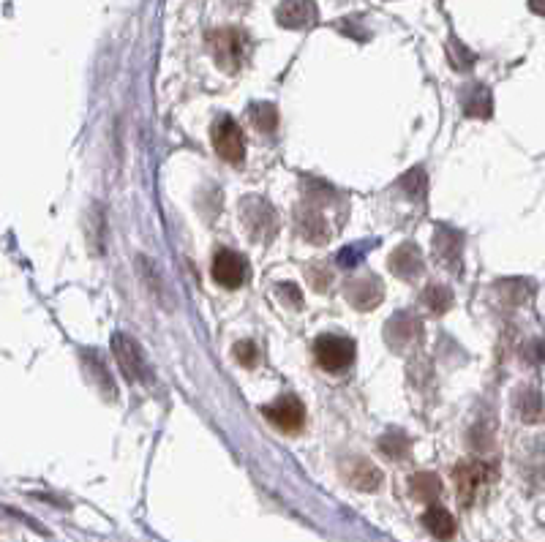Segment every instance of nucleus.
Here are the masks:
<instances>
[{
    "label": "nucleus",
    "mask_w": 545,
    "mask_h": 542,
    "mask_svg": "<svg viewBox=\"0 0 545 542\" xmlns=\"http://www.w3.org/2000/svg\"><path fill=\"white\" fill-rule=\"evenodd\" d=\"M208 50L224 71H240V66L248 58V50H251V41L243 30L221 28L208 36Z\"/></svg>",
    "instance_id": "nucleus-1"
},
{
    "label": "nucleus",
    "mask_w": 545,
    "mask_h": 542,
    "mask_svg": "<svg viewBox=\"0 0 545 542\" xmlns=\"http://www.w3.org/2000/svg\"><path fill=\"white\" fill-rule=\"evenodd\" d=\"M456 488L458 499L464 507H472V504L488 491V485L496 480V469L486 461H464V464L456 466Z\"/></svg>",
    "instance_id": "nucleus-2"
},
{
    "label": "nucleus",
    "mask_w": 545,
    "mask_h": 542,
    "mask_svg": "<svg viewBox=\"0 0 545 542\" xmlns=\"http://www.w3.org/2000/svg\"><path fill=\"white\" fill-rule=\"evenodd\" d=\"M314 357L327 374H344L349 365L355 363V341L347 336H333V333L319 336L314 341Z\"/></svg>",
    "instance_id": "nucleus-3"
},
{
    "label": "nucleus",
    "mask_w": 545,
    "mask_h": 542,
    "mask_svg": "<svg viewBox=\"0 0 545 542\" xmlns=\"http://www.w3.org/2000/svg\"><path fill=\"white\" fill-rule=\"evenodd\" d=\"M112 355L118 360L120 371L126 374V379L131 382H150V371H148V360L142 355V346L134 341L126 333H115L112 336Z\"/></svg>",
    "instance_id": "nucleus-4"
},
{
    "label": "nucleus",
    "mask_w": 545,
    "mask_h": 542,
    "mask_svg": "<svg viewBox=\"0 0 545 542\" xmlns=\"http://www.w3.org/2000/svg\"><path fill=\"white\" fill-rule=\"evenodd\" d=\"M210 137H213V148L216 153L227 164H240L243 158H246V137H243V131L232 118H221L210 131Z\"/></svg>",
    "instance_id": "nucleus-5"
},
{
    "label": "nucleus",
    "mask_w": 545,
    "mask_h": 542,
    "mask_svg": "<svg viewBox=\"0 0 545 542\" xmlns=\"http://www.w3.org/2000/svg\"><path fill=\"white\" fill-rule=\"evenodd\" d=\"M265 417L281 431L298 434L300 428L306 425V406L300 404L295 395H284V398H278L270 406H265Z\"/></svg>",
    "instance_id": "nucleus-6"
},
{
    "label": "nucleus",
    "mask_w": 545,
    "mask_h": 542,
    "mask_svg": "<svg viewBox=\"0 0 545 542\" xmlns=\"http://www.w3.org/2000/svg\"><path fill=\"white\" fill-rule=\"evenodd\" d=\"M248 276V267L246 259L235 254V251H218L216 259H213V278H216L218 284L224 286V289H240V286L246 284Z\"/></svg>",
    "instance_id": "nucleus-7"
},
{
    "label": "nucleus",
    "mask_w": 545,
    "mask_h": 542,
    "mask_svg": "<svg viewBox=\"0 0 545 542\" xmlns=\"http://www.w3.org/2000/svg\"><path fill=\"white\" fill-rule=\"evenodd\" d=\"M344 295L349 297V303L360 311H371L382 303L385 297V289H382V281L374 276H360L352 278L347 286H344Z\"/></svg>",
    "instance_id": "nucleus-8"
},
{
    "label": "nucleus",
    "mask_w": 545,
    "mask_h": 542,
    "mask_svg": "<svg viewBox=\"0 0 545 542\" xmlns=\"http://www.w3.org/2000/svg\"><path fill=\"white\" fill-rule=\"evenodd\" d=\"M385 338L393 344V349L415 346L420 341V322L409 314H396L385 327Z\"/></svg>",
    "instance_id": "nucleus-9"
},
{
    "label": "nucleus",
    "mask_w": 545,
    "mask_h": 542,
    "mask_svg": "<svg viewBox=\"0 0 545 542\" xmlns=\"http://www.w3.org/2000/svg\"><path fill=\"white\" fill-rule=\"evenodd\" d=\"M390 273L398 278H417L423 273V257H420V251L412 243H404V246H398L393 254H390Z\"/></svg>",
    "instance_id": "nucleus-10"
},
{
    "label": "nucleus",
    "mask_w": 545,
    "mask_h": 542,
    "mask_svg": "<svg viewBox=\"0 0 545 542\" xmlns=\"http://www.w3.org/2000/svg\"><path fill=\"white\" fill-rule=\"evenodd\" d=\"M276 20L284 25V28H308L311 22L317 20V9L314 3H281L276 9Z\"/></svg>",
    "instance_id": "nucleus-11"
},
{
    "label": "nucleus",
    "mask_w": 545,
    "mask_h": 542,
    "mask_svg": "<svg viewBox=\"0 0 545 542\" xmlns=\"http://www.w3.org/2000/svg\"><path fill=\"white\" fill-rule=\"evenodd\" d=\"M423 526L434 534L436 540L447 542L456 537V521H453V515L447 513L445 507H431V510L423 515Z\"/></svg>",
    "instance_id": "nucleus-12"
},
{
    "label": "nucleus",
    "mask_w": 545,
    "mask_h": 542,
    "mask_svg": "<svg viewBox=\"0 0 545 542\" xmlns=\"http://www.w3.org/2000/svg\"><path fill=\"white\" fill-rule=\"evenodd\" d=\"M347 480L355 485L357 491H377L382 483V472L371 461H355L347 469Z\"/></svg>",
    "instance_id": "nucleus-13"
},
{
    "label": "nucleus",
    "mask_w": 545,
    "mask_h": 542,
    "mask_svg": "<svg viewBox=\"0 0 545 542\" xmlns=\"http://www.w3.org/2000/svg\"><path fill=\"white\" fill-rule=\"evenodd\" d=\"M409 491L415 499L420 502H434L436 496L442 493V483H439V477L431 472H420L412 477V483H409Z\"/></svg>",
    "instance_id": "nucleus-14"
},
{
    "label": "nucleus",
    "mask_w": 545,
    "mask_h": 542,
    "mask_svg": "<svg viewBox=\"0 0 545 542\" xmlns=\"http://www.w3.org/2000/svg\"><path fill=\"white\" fill-rule=\"evenodd\" d=\"M436 254H439L445 267H458V257H461V240H458V235L439 232L436 235Z\"/></svg>",
    "instance_id": "nucleus-15"
},
{
    "label": "nucleus",
    "mask_w": 545,
    "mask_h": 542,
    "mask_svg": "<svg viewBox=\"0 0 545 542\" xmlns=\"http://www.w3.org/2000/svg\"><path fill=\"white\" fill-rule=\"evenodd\" d=\"M137 267L139 273H142V278H145V286H148L153 295L159 297V300H164V306H167V297H164V281H161V273L159 267H156V262L150 257H137Z\"/></svg>",
    "instance_id": "nucleus-16"
},
{
    "label": "nucleus",
    "mask_w": 545,
    "mask_h": 542,
    "mask_svg": "<svg viewBox=\"0 0 545 542\" xmlns=\"http://www.w3.org/2000/svg\"><path fill=\"white\" fill-rule=\"evenodd\" d=\"M423 306L431 311V314H445L447 308L453 306V295H450V289L447 286H428L426 292H423Z\"/></svg>",
    "instance_id": "nucleus-17"
},
{
    "label": "nucleus",
    "mask_w": 545,
    "mask_h": 542,
    "mask_svg": "<svg viewBox=\"0 0 545 542\" xmlns=\"http://www.w3.org/2000/svg\"><path fill=\"white\" fill-rule=\"evenodd\" d=\"M379 450H382L387 458H393V461H401V458L409 453V439L404 434L393 431V434H387V436H382V439H379Z\"/></svg>",
    "instance_id": "nucleus-18"
},
{
    "label": "nucleus",
    "mask_w": 545,
    "mask_h": 542,
    "mask_svg": "<svg viewBox=\"0 0 545 542\" xmlns=\"http://www.w3.org/2000/svg\"><path fill=\"white\" fill-rule=\"evenodd\" d=\"M251 120H254L257 129H262L265 134H273L278 126L276 109L270 107V104H254V109H251Z\"/></svg>",
    "instance_id": "nucleus-19"
},
{
    "label": "nucleus",
    "mask_w": 545,
    "mask_h": 542,
    "mask_svg": "<svg viewBox=\"0 0 545 542\" xmlns=\"http://www.w3.org/2000/svg\"><path fill=\"white\" fill-rule=\"evenodd\" d=\"M235 357H238V363L243 368H254L259 363V352L257 344H251V341H243V344L235 346Z\"/></svg>",
    "instance_id": "nucleus-20"
}]
</instances>
